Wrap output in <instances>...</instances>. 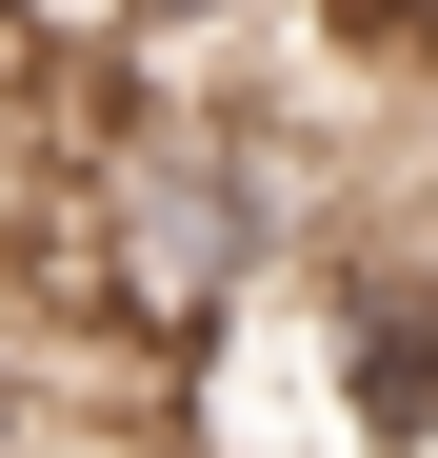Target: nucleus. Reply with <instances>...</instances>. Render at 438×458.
Instances as JSON below:
<instances>
[{"mask_svg":"<svg viewBox=\"0 0 438 458\" xmlns=\"http://www.w3.org/2000/svg\"><path fill=\"white\" fill-rule=\"evenodd\" d=\"M40 81H60V40H40V0H0V140L40 120Z\"/></svg>","mask_w":438,"mask_h":458,"instance_id":"nucleus-1","label":"nucleus"},{"mask_svg":"<svg viewBox=\"0 0 438 458\" xmlns=\"http://www.w3.org/2000/svg\"><path fill=\"white\" fill-rule=\"evenodd\" d=\"M139 21H160V0H40V40H60V60H80V40H139Z\"/></svg>","mask_w":438,"mask_h":458,"instance_id":"nucleus-2","label":"nucleus"},{"mask_svg":"<svg viewBox=\"0 0 438 458\" xmlns=\"http://www.w3.org/2000/svg\"><path fill=\"white\" fill-rule=\"evenodd\" d=\"M0 199H21V140H0Z\"/></svg>","mask_w":438,"mask_h":458,"instance_id":"nucleus-3","label":"nucleus"}]
</instances>
